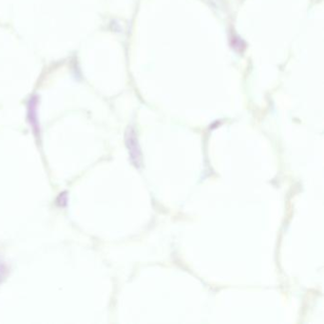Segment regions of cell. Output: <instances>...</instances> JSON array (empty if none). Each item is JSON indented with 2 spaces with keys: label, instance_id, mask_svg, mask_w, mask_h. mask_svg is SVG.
<instances>
[{
  "label": "cell",
  "instance_id": "2",
  "mask_svg": "<svg viewBox=\"0 0 324 324\" xmlns=\"http://www.w3.org/2000/svg\"><path fill=\"white\" fill-rule=\"evenodd\" d=\"M36 106H37V98L34 96L31 98L29 102V118L31 125L34 130H38V123H37V115H36Z\"/></svg>",
  "mask_w": 324,
  "mask_h": 324
},
{
  "label": "cell",
  "instance_id": "1",
  "mask_svg": "<svg viewBox=\"0 0 324 324\" xmlns=\"http://www.w3.org/2000/svg\"><path fill=\"white\" fill-rule=\"evenodd\" d=\"M127 145L129 148V152H130V156H131L133 164H135V166H139L140 150H139V146L137 144L135 133L132 129H129L127 132Z\"/></svg>",
  "mask_w": 324,
  "mask_h": 324
},
{
  "label": "cell",
  "instance_id": "3",
  "mask_svg": "<svg viewBox=\"0 0 324 324\" xmlns=\"http://www.w3.org/2000/svg\"><path fill=\"white\" fill-rule=\"evenodd\" d=\"M6 266H5V265L1 262V260H0V282L4 279V277H5V275H6Z\"/></svg>",
  "mask_w": 324,
  "mask_h": 324
}]
</instances>
